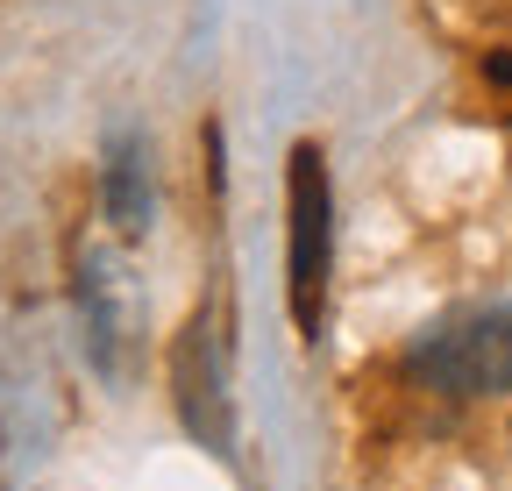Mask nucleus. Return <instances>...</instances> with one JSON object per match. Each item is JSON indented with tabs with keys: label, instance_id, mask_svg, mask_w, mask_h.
I'll use <instances>...</instances> for the list:
<instances>
[{
	"label": "nucleus",
	"instance_id": "obj_1",
	"mask_svg": "<svg viewBox=\"0 0 512 491\" xmlns=\"http://www.w3.org/2000/svg\"><path fill=\"white\" fill-rule=\"evenodd\" d=\"M406 371L427 385V392H448V399H498L512 392V299L505 306H477V314L448 321V328H427L406 356Z\"/></svg>",
	"mask_w": 512,
	"mask_h": 491
},
{
	"label": "nucleus",
	"instance_id": "obj_2",
	"mask_svg": "<svg viewBox=\"0 0 512 491\" xmlns=\"http://www.w3.org/2000/svg\"><path fill=\"white\" fill-rule=\"evenodd\" d=\"M328 264H335V193H328V164L313 143L292 150V321L313 342L320 335V306H328Z\"/></svg>",
	"mask_w": 512,
	"mask_h": 491
},
{
	"label": "nucleus",
	"instance_id": "obj_3",
	"mask_svg": "<svg viewBox=\"0 0 512 491\" xmlns=\"http://www.w3.org/2000/svg\"><path fill=\"white\" fill-rule=\"evenodd\" d=\"M178 413H185V427H192V435H200L207 449H221V442H228L221 363H214V342H207V328H192V335L178 342Z\"/></svg>",
	"mask_w": 512,
	"mask_h": 491
},
{
	"label": "nucleus",
	"instance_id": "obj_4",
	"mask_svg": "<svg viewBox=\"0 0 512 491\" xmlns=\"http://www.w3.org/2000/svg\"><path fill=\"white\" fill-rule=\"evenodd\" d=\"M107 221L121 235H143L150 228V178H143V157L136 150H121L107 164Z\"/></svg>",
	"mask_w": 512,
	"mask_h": 491
},
{
	"label": "nucleus",
	"instance_id": "obj_5",
	"mask_svg": "<svg viewBox=\"0 0 512 491\" xmlns=\"http://www.w3.org/2000/svg\"><path fill=\"white\" fill-rule=\"evenodd\" d=\"M484 72H491L498 86H512V57H491V65H484Z\"/></svg>",
	"mask_w": 512,
	"mask_h": 491
}]
</instances>
